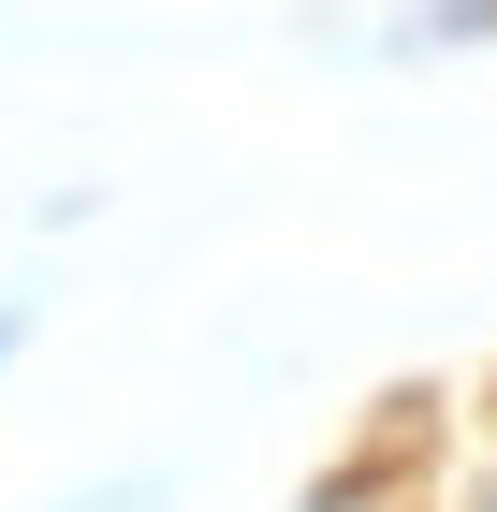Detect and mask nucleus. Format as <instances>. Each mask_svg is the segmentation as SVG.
I'll list each match as a JSON object with an SVG mask.
<instances>
[{
  "label": "nucleus",
  "instance_id": "obj_1",
  "mask_svg": "<svg viewBox=\"0 0 497 512\" xmlns=\"http://www.w3.org/2000/svg\"><path fill=\"white\" fill-rule=\"evenodd\" d=\"M132 498H147V483H117V498H74V512H132Z\"/></svg>",
  "mask_w": 497,
  "mask_h": 512
}]
</instances>
